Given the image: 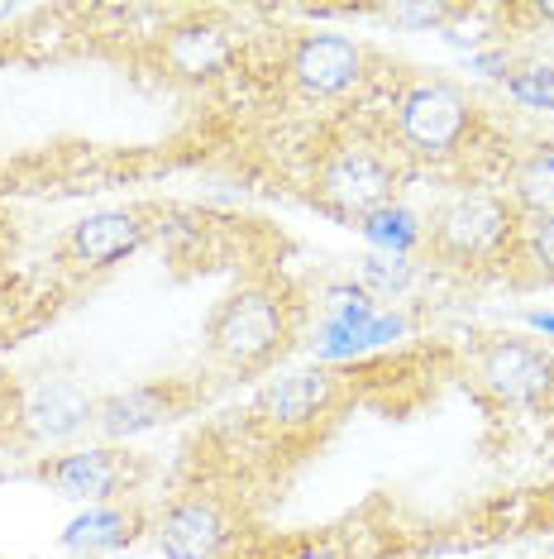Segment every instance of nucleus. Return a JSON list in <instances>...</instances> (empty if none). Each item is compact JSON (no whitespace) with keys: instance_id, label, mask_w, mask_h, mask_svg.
I'll use <instances>...</instances> for the list:
<instances>
[{"instance_id":"f03ea898","label":"nucleus","mask_w":554,"mask_h":559,"mask_svg":"<svg viewBox=\"0 0 554 559\" xmlns=\"http://www.w3.org/2000/svg\"><path fill=\"white\" fill-rule=\"evenodd\" d=\"M301 301L273 277H254L225 292L206 321V354L234 378H254L292 349Z\"/></svg>"},{"instance_id":"0eeeda50","label":"nucleus","mask_w":554,"mask_h":559,"mask_svg":"<svg viewBox=\"0 0 554 559\" xmlns=\"http://www.w3.org/2000/svg\"><path fill=\"white\" fill-rule=\"evenodd\" d=\"M158 211L154 206H110V211H92L62 235L58 259L77 273H106L124 263L130 253H138L158 230Z\"/></svg>"},{"instance_id":"ddd939ff","label":"nucleus","mask_w":554,"mask_h":559,"mask_svg":"<svg viewBox=\"0 0 554 559\" xmlns=\"http://www.w3.org/2000/svg\"><path fill=\"white\" fill-rule=\"evenodd\" d=\"M154 540L168 559H220L230 545V516L216 498H178L154 521Z\"/></svg>"},{"instance_id":"f8f14e48","label":"nucleus","mask_w":554,"mask_h":559,"mask_svg":"<svg viewBox=\"0 0 554 559\" xmlns=\"http://www.w3.org/2000/svg\"><path fill=\"white\" fill-rule=\"evenodd\" d=\"M158 58L172 78L182 82H210L234 68V34L216 15H192L172 29H162Z\"/></svg>"},{"instance_id":"39448f33","label":"nucleus","mask_w":554,"mask_h":559,"mask_svg":"<svg viewBox=\"0 0 554 559\" xmlns=\"http://www.w3.org/2000/svg\"><path fill=\"white\" fill-rule=\"evenodd\" d=\"M469 368L497 406H540L554 392V354L531 335H483Z\"/></svg>"},{"instance_id":"aec40b11","label":"nucleus","mask_w":554,"mask_h":559,"mask_svg":"<svg viewBox=\"0 0 554 559\" xmlns=\"http://www.w3.org/2000/svg\"><path fill=\"white\" fill-rule=\"evenodd\" d=\"M502 86H507V96L521 100L526 110H550L554 116V68H545V62H531V68L507 72Z\"/></svg>"},{"instance_id":"f257e3e1","label":"nucleus","mask_w":554,"mask_h":559,"mask_svg":"<svg viewBox=\"0 0 554 559\" xmlns=\"http://www.w3.org/2000/svg\"><path fill=\"white\" fill-rule=\"evenodd\" d=\"M411 163L401 158L387 130L373 124H349V130L330 134L316 148L311 163V197L321 211L339 215V221H363V215L383 211L397 201V187L407 182Z\"/></svg>"},{"instance_id":"6e6552de","label":"nucleus","mask_w":554,"mask_h":559,"mask_svg":"<svg viewBox=\"0 0 554 559\" xmlns=\"http://www.w3.org/2000/svg\"><path fill=\"white\" fill-rule=\"evenodd\" d=\"M373 53L345 34H297L287 48V78L311 100H345L369 82Z\"/></svg>"},{"instance_id":"20e7f679","label":"nucleus","mask_w":554,"mask_h":559,"mask_svg":"<svg viewBox=\"0 0 554 559\" xmlns=\"http://www.w3.org/2000/svg\"><path fill=\"white\" fill-rule=\"evenodd\" d=\"M478 100L445 78H416L393 96L387 134L407 163H455L478 139Z\"/></svg>"},{"instance_id":"423d86ee","label":"nucleus","mask_w":554,"mask_h":559,"mask_svg":"<svg viewBox=\"0 0 554 559\" xmlns=\"http://www.w3.org/2000/svg\"><path fill=\"white\" fill-rule=\"evenodd\" d=\"M345 402V378L330 368H297V373L268 378L254 397V421L268 436L297 440L311 436L316 426H325Z\"/></svg>"},{"instance_id":"4be33fe9","label":"nucleus","mask_w":554,"mask_h":559,"mask_svg":"<svg viewBox=\"0 0 554 559\" xmlns=\"http://www.w3.org/2000/svg\"><path fill=\"white\" fill-rule=\"evenodd\" d=\"M526 325L535 330V335H545L554 340V311H526Z\"/></svg>"},{"instance_id":"4468645a","label":"nucleus","mask_w":554,"mask_h":559,"mask_svg":"<svg viewBox=\"0 0 554 559\" xmlns=\"http://www.w3.org/2000/svg\"><path fill=\"white\" fill-rule=\"evenodd\" d=\"M138 531H144V507L138 502H100L68 521L62 550L68 555H110V550L134 545Z\"/></svg>"},{"instance_id":"b1692460","label":"nucleus","mask_w":554,"mask_h":559,"mask_svg":"<svg viewBox=\"0 0 554 559\" xmlns=\"http://www.w3.org/2000/svg\"><path fill=\"white\" fill-rule=\"evenodd\" d=\"M550 555H554V545H550Z\"/></svg>"},{"instance_id":"9b49d317","label":"nucleus","mask_w":554,"mask_h":559,"mask_svg":"<svg viewBox=\"0 0 554 559\" xmlns=\"http://www.w3.org/2000/svg\"><path fill=\"white\" fill-rule=\"evenodd\" d=\"M96 402L82 383L72 378H44V383L24 388L15 421L34 444H68L77 440L86 426H96Z\"/></svg>"},{"instance_id":"5701e85b","label":"nucleus","mask_w":554,"mask_h":559,"mask_svg":"<svg viewBox=\"0 0 554 559\" xmlns=\"http://www.w3.org/2000/svg\"><path fill=\"white\" fill-rule=\"evenodd\" d=\"M0 58H5V48H0Z\"/></svg>"},{"instance_id":"f3484780","label":"nucleus","mask_w":554,"mask_h":559,"mask_svg":"<svg viewBox=\"0 0 554 559\" xmlns=\"http://www.w3.org/2000/svg\"><path fill=\"white\" fill-rule=\"evenodd\" d=\"M359 283L369 287L377 301H401L416 283H421V269H416V259H393V253H369V259H359Z\"/></svg>"},{"instance_id":"2eb2a0df","label":"nucleus","mask_w":554,"mask_h":559,"mask_svg":"<svg viewBox=\"0 0 554 559\" xmlns=\"http://www.w3.org/2000/svg\"><path fill=\"white\" fill-rule=\"evenodd\" d=\"M507 201L521 211V221L554 215V139H535L531 148H521V154L511 158Z\"/></svg>"},{"instance_id":"6ab92c4d","label":"nucleus","mask_w":554,"mask_h":559,"mask_svg":"<svg viewBox=\"0 0 554 559\" xmlns=\"http://www.w3.org/2000/svg\"><path fill=\"white\" fill-rule=\"evenodd\" d=\"M383 311L377 307V297L363 283H335V287H325V321L330 325H345V330H359L373 321V316Z\"/></svg>"},{"instance_id":"a211bd4d","label":"nucleus","mask_w":554,"mask_h":559,"mask_svg":"<svg viewBox=\"0 0 554 559\" xmlns=\"http://www.w3.org/2000/svg\"><path fill=\"white\" fill-rule=\"evenodd\" d=\"M516 269H526L531 283H550L554 287V215H540V221H521V235H516Z\"/></svg>"},{"instance_id":"dca6fc26","label":"nucleus","mask_w":554,"mask_h":559,"mask_svg":"<svg viewBox=\"0 0 554 559\" xmlns=\"http://www.w3.org/2000/svg\"><path fill=\"white\" fill-rule=\"evenodd\" d=\"M359 235L373 245V253H393V259H411L416 249L425 245V215H416L411 206H401V201H393V206L373 211L359 221Z\"/></svg>"},{"instance_id":"9d476101","label":"nucleus","mask_w":554,"mask_h":559,"mask_svg":"<svg viewBox=\"0 0 554 559\" xmlns=\"http://www.w3.org/2000/svg\"><path fill=\"white\" fill-rule=\"evenodd\" d=\"M39 478L53 492H62V498L100 507V502H120L124 492L134 488V483H138V464L124 450H116V444H86V450L44 460Z\"/></svg>"},{"instance_id":"412c9836","label":"nucleus","mask_w":554,"mask_h":559,"mask_svg":"<svg viewBox=\"0 0 554 559\" xmlns=\"http://www.w3.org/2000/svg\"><path fill=\"white\" fill-rule=\"evenodd\" d=\"M455 10L449 5H397L393 10V20H401V24H445Z\"/></svg>"},{"instance_id":"1a4fd4ad","label":"nucleus","mask_w":554,"mask_h":559,"mask_svg":"<svg viewBox=\"0 0 554 559\" xmlns=\"http://www.w3.org/2000/svg\"><path fill=\"white\" fill-rule=\"evenodd\" d=\"M196 406V388L182 383V378H158V383H138L124 392H110V397L96 402V436L106 444H124L138 440L158 426H172L178 416H186Z\"/></svg>"},{"instance_id":"7ed1b4c3","label":"nucleus","mask_w":554,"mask_h":559,"mask_svg":"<svg viewBox=\"0 0 554 559\" xmlns=\"http://www.w3.org/2000/svg\"><path fill=\"white\" fill-rule=\"evenodd\" d=\"M516 235H521V211L507 192L493 187H455L439 206L425 215V253L445 269H497L511 263Z\"/></svg>"}]
</instances>
